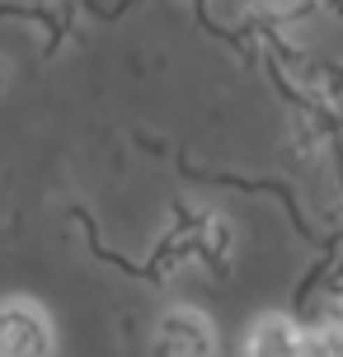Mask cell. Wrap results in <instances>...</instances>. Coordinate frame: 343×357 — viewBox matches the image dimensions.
<instances>
[{
	"mask_svg": "<svg viewBox=\"0 0 343 357\" xmlns=\"http://www.w3.org/2000/svg\"><path fill=\"white\" fill-rule=\"evenodd\" d=\"M56 353V324L29 296L0 301V357H52Z\"/></svg>",
	"mask_w": 343,
	"mask_h": 357,
	"instance_id": "cell-1",
	"label": "cell"
},
{
	"mask_svg": "<svg viewBox=\"0 0 343 357\" xmlns=\"http://www.w3.org/2000/svg\"><path fill=\"white\" fill-rule=\"evenodd\" d=\"M217 324L193 305H169L155 324V353L160 357H217Z\"/></svg>",
	"mask_w": 343,
	"mask_h": 357,
	"instance_id": "cell-2",
	"label": "cell"
},
{
	"mask_svg": "<svg viewBox=\"0 0 343 357\" xmlns=\"http://www.w3.org/2000/svg\"><path fill=\"white\" fill-rule=\"evenodd\" d=\"M306 353V329L291 320V315H259L245 339V357H301Z\"/></svg>",
	"mask_w": 343,
	"mask_h": 357,
	"instance_id": "cell-3",
	"label": "cell"
},
{
	"mask_svg": "<svg viewBox=\"0 0 343 357\" xmlns=\"http://www.w3.org/2000/svg\"><path fill=\"white\" fill-rule=\"evenodd\" d=\"M320 339L329 343V353H334V357H343V301L334 305V320H329V329L320 334Z\"/></svg>",
	"mask_w": 343,
	"mask_h": 357,
	"instance_id": "cell-4",
	"label": "cell"
},
{
	"mask_svg": "<svg viewBox=\"0 0 343 357\" xmlns=\"http://www.w3.org/2000/svg\"><path fill=\"white\" fill-rule=\"evenodd\" d=\"M0 85H5V56H0Z\"/></svg>",
	"mask_w": 343,
	"mask_h": 357,
	"instance_id": "cell-5",
	"label": "cell"
}]
</instances>
